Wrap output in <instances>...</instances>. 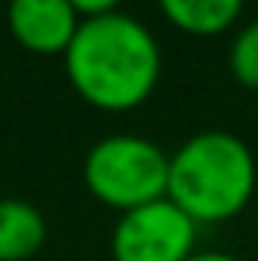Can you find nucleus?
Wrapping results in <instances>:
<instances>
[{"label":"nucleus","instance_id":"obj_1","mask_svg":"<svg viewBox=\"0 0 258 261\" xmlns=\"http://www.w3.org/2000/svg\"><path fill=\"white\" fill-rule=\"evenodd\" d=\"M70 86L106 113L136 109L159 83L162 53L156 33L133 13L113 10L80 20L63 53Z\"/></svg>","mask_w":258,"mask_h":261},{"label":"nucleus","instance_id":"obj_2","mask_svg":"<svg viewBox=\"0 0 258 261\" xmlns=\"http://www.w3.org/2000/svg\"><path fill=\"white\" fill-rule=\"evenodd\" d=\"M258 185V162L245 139L228 129L192 133L169 155L172 198L195 225H219L245 212Z\"/></svg>","mask_w":258,"mask_h":261},{"label":"nucleus","instance_id":"obj_3","mask_svg":"<svg viewBox=\"0 0 258 261\" xmlns=\"http://www.w3.org/2000/svg\"><path fill=\"white\" fill-rule=\"evenodd\" d=\"M83 182L99 202L119 212L166 198L169 152L136 133H116L93 142L83 159Z\"/></svg>","mask_w":258,"mask_h":261},{"label":"nucleus","instance_id":"obj_4","mask_svg":"<svg viewBox=\"0 0 258 261\" xmlns=\"http://www.w3.org/2000/svg\"><path fill=\"white\" fill-rule=\"evenodd\" d=\"M199 225L172 202L156 198L119 215L110 238L113 261H186L195 251Z\"/></svg>","mask_w":258,"mask_h":261},{"label":"nucleus","instance_id":"obj_5","mask_svg":"<svg viewBox=\"0 0 258 261\" xmlns=\"http://www.w3.org/2000/svg\"><path fill=\"white\" fill-rule=\"evenodd\" d=\"M7 27L27 50L63 57L80 27V17L73 10V0H13L7 7Z\"/></svg>","mask_w":258,"mask_h":261},{"label":"nucleus","instance_id":"obj_6","mask_svg":"<svg viewBox=\"0 0 258 261\" xmlns=\"http://www.w3.org/2000/svg\"><path fill=\"white\" fill-rule=\"evenodd\" d=\"M46 242V218L33 202L0 198V261H27Z\"/></svg>","mask_w":258,"mask_h":261},{"label":"nucleus","instance_id":"obj_7","mask_svg":"<svg viewBox=\"0 0 258 261\" xmlns=\"http://www.w3.org/2000/svg\"><path fill=\"white\" fill-rule=\"evenodd\" d=\"M162 13L169 23L192 37H215L235 27L242 17L239 0H162Z\"/></svg>","mask_w":258,"mask_h":261},{"label":"nucleus","instance_id":"obj_8","mask_svg":"<svg viewBox=\"0 0 258 261\" xmlns=\"http://www.w3.org/2000/svg\"><path fill=\"white\" fill-rule=\"evenodd\" d=\"M228 66L242 86L258 89V20H248L235 33L232 46H228Z\"/></svg>","mask_w":258,"mask_h":261},{"label":"nucleus","instance_id":"obj_9","mask_svg":"<svg viewBox=\"0 0 258 261\" xmlns=\"http://www.w3.org/2000/svg\"><path fill=\"white\" fill-rule=\"evenodd\" d=\"M186 261H239L235 255H228V251H219V248H205V251H199L195 248L192 255H189Z\"/></svg>","mask_w":258,"mask_h":261}]
</instances>
